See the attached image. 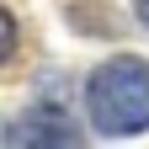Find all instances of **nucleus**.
<instances>
[{"label":"nucleus","instance_id":"nucleus-1","mask_svg":"<svg viewBox=\"0 0 149 149\" xmlns=\"http://www.w3.org/2000/svg\"><path fill=\"white\" fill-rule=\"evenodd\" d=\"M91 123L107 139H133L149 128V64L139 59H107L96 74H91L85 91Z\"/></svg>","mask_w":149,"mask_h":149},{"label":"nucleus","instance_id":"nucleus-2","mask_svg":"<svg viewBox=\"0 0 149 149\" xmlns=\"http://www.w3.org/2000/svg\"><path fill=\"white\" fill-rule=\"evenodd\" d=\"M16 139L22 144H74L80 133H74V123L59 107H37V112H27V117L16 123Z\"/></svg>","mask_w":149,"mask_h":149},{"label":"nucleus","instance_id":"nucleus-3","mask_svg":"<svg viewBox=\"0 0 149 149\" xmlns=\"http://www.w3.org/2000/svg\"><path fill=\"white\" fill-rule=\"evenodd\" d=\"M11 48H16V22H11L6 11H0V64L11 59Z\"/></svg>","mask_w":149,"mask_h":149},{"label":"nucleus","instance_id":"nucleus-4","mask_svg":"<svg viewBox=\"0 0 149 149\" xmlns=\"http://www.w3.org/2000/svg\"><path fill=\"white\" fill-rule=\"evenodd\" d=\"M133 6H139V22L149 27V0H133Z\"/></svg>","mask_w":149,"mask_h":149}]
</instances>
